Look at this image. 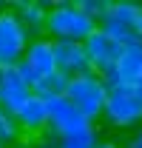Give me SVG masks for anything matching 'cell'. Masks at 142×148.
<instances>
[{"instance_id": "14", "label": "cell", "mask_w": 142, "mask_h": 148, "mask_svg": "<svg viewBox=\"0 0 142 148\" xmlns=\"http://www.w3.org/2000/svg\"><path fill=\"white\" fill-rule=\"evenodd\" d=\"M66 88H68V77L60 74V71H54V74H48V77H43L34 86V94L40 100H54V97H66Z\"/></svg>"}, {"instance_id": "25", "label": "cell", "mask_w": 142, "mask_h": 148, "mask_svg": "<svg viewBox=\"0 0 142 148\" xmlns=\"http://www.w3.org/2000/svg\"><path fill=\"white\" fill-rule=\"evenodd\" d=\"M3 120H6V114H3V108H0V123H3Z\"/></svg>"}, {"instance_id": "19", "label": "cell", "mask_w": 142, "mask_h": 148, "mask_svg": "<svg viewBox=\"0 0 142 148\" xmlns=\"http://www.w3.org/2000/svg\"><path fill=\"white\" fill-rule=\"evenodd\" d=\"M125 148H142V128L131 134V140H128V145H125Z\"/></svg>"}, {"instance_id": "12", "label": "cell", "mask_w": 142, "mask_h": 148, "mask_svg": "<svg viewBox=\"0 0 142 148\" xmlns=\"http://www.w3.org/2000/svg\"><path fill=\"white\" fill-rule=\"evenodd\" d=\"M31 69L37 71V77H48V74L57 71V54H54V40L46 34L40 37H31L29 49H26V57H23Z\"/></svg>"}, {"instance_id": "3", "label": "cell", "mask_w": 142, "mask_h": 148, "mask_svg": "<svg viewBox=\"0 0 142 148\" xmlns=\"http://www.w3.org/2000/svg\"><path fill=\"white\" fill-rule=\"evenodd\" d=\"M102 123L119 131L142 128V97L134 86H117L108 91V103L102 111Z\"/></svg>"}, {"instance_id": "8", "label": "cell", "mask_w": 142, "mask_h": 148, "mask_svg": "<svg viewBox=\"0 0 142 148\" xmlns=\"http://www.w3.org/2000/svg\"><path fill=\"white\" fill-rule=\"evenodd\" d=\"M83 46H85V54H88L91 71H97L100 77L108 74V71H114V66H117V60H119V51H122V46H119L117 40H111L102 29H97Z\"/></svg>"}, {"instance_id": "13", "label": "cell", "mask_w": 142, "mask_h": 148, "mask_svg": "<svg viewBox=\"0 0 142 148\" xmlns=\"http://www.w3.org/2000/svg\"><path fill=\"white\" fill-rule=\"evenodd\" d=\"M139 17H142V3L139 0H111L108 12L100 20H111V23H117V26H125V29L137 32Z\"/></svg>"}, {"instance_id": "20", "label": "cell", "mask_w": 142, "mask_h": 148, "mask_svg": "<svg viewBox=\"0 0 142 148\" xmlns=\"http://www.w3.org/2000/svg\"><path fill=\"white\" fill-rule=\"evenodd\" d=\"M100 148H122V145H119V143H114V140H108V143H102Z\"/></svg>"}, {"instance_id": "17", "label": "cell", "mask_w": 142, "mask_h": 148, "mask_svg": "<svg viewBox=\"0 0 142 148\" xmlns=\"http://www.w3.org/2000/svg\"><path fill=\"white\" fill-rule=\"evenodd\" d=\"M77 3H80V9H83L85 14H91L94 20H100L108 12V6H111V0H77Z\"/></svg>"}, {"instance_id": "6", "label": "cell", "mask_w": 142, "mask_h": 148, "mask_svg": "<svg viewBox=\"0 0 142 148\" xmlns=\"http://www.w3.org/2000/svg\"><path fill=\"white\" fill-rule=\"evenodd\" d=\"M139 77H142V43L134 37L131 43L122 46L114 71L102 74V83H105L108 91H111V88H117V86H137Z\"/></svg>"}, {"instance_id": "2", "label": "cell", "mask_w": 142, "mask_h": 148, "mask_svg": "<svg viewBox=\"0 0 142 148\" xmlns=\"http://www.w3.org/2000/svg\"><path fill=\"white\" fill-rule=\"evenodd\" d=\"M66 100L85 120L97 123V120H102V111H105V103H108V86L102 83V77L97 71L80 74V77H71L68 80Z\"/></svg>"}, {"instance_id": "23", "label": "cell", "mask_w": 142, "mask_h": 148, "mask_svg": "<svg viewBox=\"0 0 142 148\" xmlns=\"http://www.w3.org/2000/svg\"><path fill=\"white\" fill-rule=\"evenodd\" d=\"M134 88H137V94H139V97H142V77H139V83H137Z\"/></svg>"}, {"instance_id": "24", "label": "cell", "mask_w": 142, "mask_h": 148, "mask_svg": "<svg viewBox=\"0 0 142 148\" xmlns=\"http://www.w3.org/2000/svg\"><path fill=\"white\" fill-rule=\"evenodd\" d=\"M3 12H6V3H0V14H3Z\"/></svg>"}, {"instance_id": "11", "label": "cell", "mask_w": 142, "mask_h": 148, "mask_svg": "<svg viewBox=\"0 0 142 148\" xmlns=\"http://www.w3.org/2000/svg\"><path fill=\"white\" fill-rule=\"evenodd\" d=\"M14 120H17L23 137H40V134H46V131H48V103L40 100L34 94V97L17 111Z\"/></svg>"}, {"instance_id": "9", "label": "cell", "mask_w": 142, "mask_h": 148, "mask_svg": "<svg viewBox=\"0 0 142 148\" xmlns=\"http://www.w3.org/2000/svg\"><path fill=\"white\" fill-rule=\"evenodd\" d=\"M54 54H57V71L66 77H80V74L91 71L88 54L83 43H68V40H57L54 43Z\"/></svg>"}, {"instance_id": "5", "label": "cell", "mask_w": 142, "mask_h": 148, "mask_svg": "<svg viewBox=\"0 0 142 148\" xmlns=\"http://www.w3.org/2000/svg\"><path fill=\"white\" fill-rule=\"evenodd\" d=\"M31 43V32L20 23V17L6 6L0 14V69H12L26 57V49Z\"/></svg>"}, {"instance_id": "22", "label": "cell", "mask_w": 142, "mask_h": 148, "mask_svg": "<svg viewBox=\"0 0 142 148\" xmlns=\"http://www.w3.org/2000/svg\"><path fill=\"white\" fill-rule=\"evenodd\" d=\"M137 40L142 43V17H139V23H137Z\"/></svg>"}, {"instance_id": "10", "label": "cell", "mask_w": 142, "mask_h": 148, "mask_svg": "<svg viewBox=\"0 0 142 148\" xmlns=\"http://www.w3.org/2000/svg\"><path fill=\"white\" fill-rule=\"evenodd\" d=\"M51 6L54 3H48V0H14V3H9V9L17 14L20 23L34 37L46 34V20H48Z\"/></svg>"}, {"instance_id": "7", "label": "cell", "mask_w": 142, "mask_h": 148, "mask_svg": "<svg viewBox=\"0 0 142 148\" xmlns=\"http://www.w3.org/2000/svg\"><path fill=\"white\" fill-rule=\"evenodd\" d=\"M34 97V88L17 74V66L0 69V108L6 117H17V111Z\"/></svg>"}, {"instance_id": "26", "label": "cell", "mask_w": 142, "mask_h": 148, "mask_svg": "<svg viewBox=\"0 0 142 148\" xmlns=\"http://www.w3.org/2000/svg\"><path fill=\"white\" fill-rule=\"evenodd\" d=\"M0 148H6V145H3V143H0Z\"/></svg>"}, {"instance_id": "18", "label": "cell", "mask_w": 142, "mask_h": 148, "mask_svg": "<svg viewBox=\"0 0 142 148\" xmlns=\"http://www.w3.org/2000/svg\"><path fill=\"white\" fill-rule=\"evenodd\" d=\"M17 74L23 77V80H26V83H29V86H31V88H34L37 83H40V77H37V71L31 69V66H29V63H26V60H20V63H17Z\"/></svg>"}, {"instance_id": "16", "label": "cell", "mask_w": 142, "mask_h": 148, "mask_svg": "<svg viewBox=\"0 0 142 148\" xmlns=\"http://www.w3.org/2000/svg\"><path fill=\"white\" fill-rule=\"evenodd\" d=\"M20 137H23V131H20L17 120H14V117H6V120L0 123V143L9 148L12 143H17Z\"/></svg>"}, {"instance_id": "21", "label": "cell", "mask_w": 142, "mask_h": 148, "mask_svg": "<svg viewBox=\"0 0 142 148\" xmlns=\"http://www.w3.org/2000/svg\"><path fill=\"white\" fill-rule=\"evenodd\" d=\"M29 148H54V145L48 143V140H46V143H34V145H29Z\"/></svg>"}, {"instance_id": "1", "label": "cell", "mask_w": 142, "mask_h": 148, "mask_svg": "<svg viewBox=\"0 0 142 148\" xmlns=\"http://www.w3.org/2000/svg\"><path fill=\"white\" fill-rule=\"evenodd\" d=\"M97 29H100V20L85 14L77 0H57L48 12V20H46V37H51L54 43L57 40L85 43Z\"/></svg>"}, {"instance_id": "15", "label": "cell", "mask_w": 142, "mask_h": 148, "mask_svg": "<svg viewBox=\"0 0 142 148\" xmlns=\"http://www.w3.org/2000/svg\"><path fill=\"white\" fill-rule=\"evenodd\" d=\"M54 148H100L102 145V140H100V131L97 125L85 134H80V137H71V140H60V143H51Z\"/></svg>"}, {"instance_id": "4", "label": "cell", "mask_w": 142, "mask_h": 148, "mask_svg": "<svg viewBox=\"0 0 142 148\" xmlns=\"http://www.w3.org/2000/svg\"><path fill=\"white\" fill-rule=\"evenodd\" d=\"M46 103H48V131H46L48 143L71 140V137H80V134L94 128V123L85 120L66 97H54V100H46Z\"/></svg>"}]
</instances>
